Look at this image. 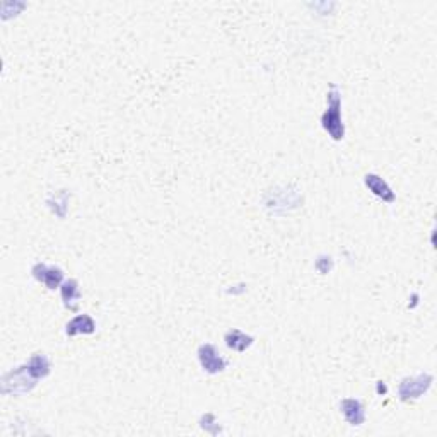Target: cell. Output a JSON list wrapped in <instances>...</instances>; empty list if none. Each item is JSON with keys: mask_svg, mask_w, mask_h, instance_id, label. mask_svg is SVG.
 <instances>
[{"mask_svg": "<svg viewBox=\"0 0 437 437\" xmlns=\"http://www.w3.org/2000/svg\"><path fill=\"white\" fill-rule=\"evenodd\" d=\"M342 89L336 83H331L327 91V108L321 113V129L328 134L334 142H342L345 138V123L342 111Z\"/></svg>", "mask_w": 437, "mask_h": 437, "instance_id": "obj_1", "label": "cell"}, {"mask_svg": "<svg viewBox=\"0 0 437 437\" xmlns=\"http://www.w3.org/2000/svg\"><path fill=\"white\" fill-rule=\"evenodd\" d=\"M59 291L64 306L67 308L69 311H77L80 304V297H83L79 280H76V278H65Z\"/></svg>", "mask_w": 437, "mask_h": 437, "instance_id": "obj_10", "label": "cell"}, {"mask_svg": "<svg viewBox=\"0 0 437 437\" xmlns=\"http://www.w3.org/2000/svg\"><path fill=\"white\" fill-rule=\"evenodd\" d=\"M96 328H98V323L87 313H80V315H76L73 318H71L65 323L64 334L69 336V338H73V336L79 335H92L96 334Z\"/></svg>", "mask_w": 437, "mask_h": 437, "instance_id": "obj_8", "label": "cell"}, {"mask_svg": "<svg viewBox=\"0 0 437 437\" xmlns=\"http://www.w3.org/2000/svg\"><path fill=\"white\" fill-rule=\"evenodd\" d=\"M334 268H335V260L331 255L321 253L316 257L315 270L320 273V275H328V273L334 272Z\"/></svg>", "mask_w": 437, "mask_h": 437, "instance_id": "obj_12", "label": "cell"}, {"mask_svg": "<svg viewBox=\"0 0 437 437\" xmlns=\"http://www.w3.org/2000/svg\"><path fill=\"white\" fill-rule=\"evenodd\" d=\"M69 202H71V193H69L67 189H57V192H52L45 200L48 210L59 219H65V215L69 214Z\"/></svg>", "mask_w": 437, "mask_h": 437, "instance_id": "obj_11", "label": "cell"}, {"mask_svg": "<svg viewBox=\"0 0 437 437\" xmlns=\"http://www.w3.org/2000/svg\"><path fill=\"white\" fill-rule=\"evenodd\" d=\"M199 424H200V427H202L203 431L207 432V434L217 436V434H220V432H222V429H220V425L217 424V419H215V415L212 412L203 413V415L200 417Z\"/></svg>", "mask_w": 437, "mask_h": 437, "instance_id": "obj_13", "label": "cell"}, {"mask_svg": "<svg viewBox=\"0 0 437 437\" xmlns=\"http://www.w3.org/2000/svg\"><path fill=\"white\" fill-rule=\"evenodd\" d=\"M364 187L369 189L378 200H381V202L388 205L396 202V193H394L392 185H389L381 175H378V173H367L364 176Z\"/></svg>", "mask_w": 437, "mask_h": 437, "instance_id": "obj_7", "label": "cell"}, {"mask_svg": "<svg viewBox=\"0 0 437 437\" xmlns=\"http://www.w3.org/2000/svg\"><path fill=\"white\" fill-rule=\"evenodd\" d=\"M224 343L229 350L238 352V354H243V352L250 350L255 343V336L243 331L241 328H229V330L224 334Z\"/></svg>", "mask_w": 437, "mask_h": 437, "instance_id": "obj_9", "label": "cell"}, {"mask_svg": "<svg viewBox=\"0 0 437 437\" xmlns=\"http://www.w3.org/2000/svg\"><path fill=\"white\" fill-rule=\"evenodd\" d=\"M340 413L343 415L345 422L352 425V427H361L366 424V405L361 398L355 396H345L340 400L338 403Z\"/></svg>", "mask_w": 437, "mask_h": 437, "instance_id": "obj_6", "label": "cell"}, {"mask_svg": "<svg viewBox=\"0 0 437 437\" xmlns=\"http://www.w3.org/2000/svg\"><path fill=\"white\" fill-rule=\"evenodd\" d=\"M40 379L33 374L26 362L13 367L2 374L0 379V393L3 396H26L38 386Z\"/></svg>", "mask_w": 437, "mask_h": 437, "instance_id": "obj_2", "label": "cell"}, {"mask_svg": "<svg viewBox=\"0 0 437 437\" xmlns=\"http://www.w3.org/2000/svg\"><path fill=\"white\" fill-rule=\"evenodd\" d=\"M31 277L38 282V284L45 285L48 291H57L60 285L64 284L65 273L60 266L50 265L45 262H36L31 266Z\"/></svg>", "mask_w": 437, "mask_h": 437, "instance_id": "obj_5", "label": "cell"}, {"mask_svg": "<svg viewBox=\"0 0 437 437\" xmlns=\"http://www.w3.org/2000/svg\"><path fill=\"white\" fill-rule=\"evenodd\" d=\"M419 299H420L419 292H413L412 296L408 297V309H415L417 306H419Z\"/></svg>", "mask_w": 437, "mask_h": 437, "instance_id": "obj_15", "label": "cell"}, {"mask_svg": "<svg viewBox=\"0 0 437 437\" xmlns=\"http://www.w3.org/2000/svg\"><path fill=\"white\" fill-rule=\"evenodd\" d=\"M196 361H199L203 373L208 374V376L222 374L227 369V366H229L226 355L220 354L217 347L210 342L200 343L199 349H196Z\"/></svg>", "mask_w": 437, "mask_h": 437, "instance_id": "obj_4", "label": "cell"}, {"mask_svg": "<svg viewBox=\"0 0 437 437\" xmlns=\"http://www.w3.org/2000/svg\"><path fill=\"white\" fill-rule=\"evenodd\" d=\"M376 394L378 396H386L388 394V385H386V381H376Z\"/></svg>", "mask_w": 437, "mask_h": 437, "instance_id": "obj_14", "label": "cell"}, {"mask_svg": "<svg viewBox=\"0 0 437 437\" xmlns=\"http://www.w3.org/2000/svg\"><path fill=\"white\" fill-rule=\"evenodd\" d=\"M432 385H434V376L427 371L413 374V376H405L398 382L396 396L401 403H413L431 392Z\"/></svg>", "mask_w": 437, "mask_h": 437, "instance_id": "obj_3", "label": "cell"}]
</instances>
